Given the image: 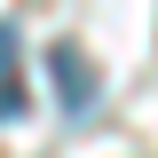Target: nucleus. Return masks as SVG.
Instances as JSON below:
<instances>
[{
  "instance_id": "nucleus-1",
  "label": "nucleus",
  "mask_w": 158,
  "mask_h": 158,
  "mask_svg": "<svg viewBox=\"0 0 158 158\" xmlns=\"http://www.w3.org/2000/svg\"><path fill=\"white\" fill-rule=\"evenodd\" d=\"M48 71H56V103H63V111H87V103H95V71H87L79 48H56Z\"/></svg>"
},
{
  "instance_id": "nucleus-2",
  "label": "nucleus",
  "mask_w": 158,
  "mask_h": 158,
  "mask_svg": "<svg viewBox=\"0 0 158 158\" xmlns=\"http://www.w3.org/2000/svg\"><path fill=\"white\" fill-rule=\"evenodd\" d=\"M24 111V87H16V24H0V118Z\"/></svg>"
}]
</instances>
